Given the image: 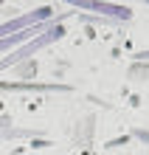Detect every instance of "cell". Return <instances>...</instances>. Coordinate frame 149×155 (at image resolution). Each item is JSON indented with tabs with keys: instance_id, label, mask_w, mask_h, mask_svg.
<instances>
[{
	"instance_id": "cell-1",
	"label": "cell",
	"mask_w": 149,
	"mask_h": 155,
	"mask_svg": "<svg viewBox=\"0 0 149 155\" xmlns=\"http://www.w3.org/2000/svg\"><path fill=\"white\" fill-rule=\"evenodd\" d=\"M62 34H65V31L59 28V25H57V28H51V31H45V34H42V37H37V40H34L31 45H25V48H23L20 54H17V57H11V59H6V62H0V68H6V65H8V62H17V59H23V57H31V54H34L37 48H42V45H48L51 40H59V37H62Z\"/></svg>"
},
{
	"instance_id": "cell-2",
	"label": "cell",
	"mask_w": 149,
	"mask_h": 155,
	"mask_svg": "<svg viewBox=\"0 0 149 155\" xmlns=\"http://www.w3.org/2000/svg\"><path fill=\"white\" fill-rule=\"evenodd\" d=\"M79 8H99V12H107V14H113V17H129V8L124 6H104V3H76Z\"/></svg>"
},
{
	"instance_id": "cell-3",
	"label": "cell",
	"mask_w": 149,
	"mask_h": 155,
	"mask_svg": "<svg viewBox=\"0 0 149 155\" xmlns=\"http://www.w3.org/2000/svg\"><path fill=\"white\" fill-rule=\"evenodd\" d=\"M135 59H149V51H141V54H135Z\"/></svg>"
},
{
	"instance_id": "cell-4",
	"label": "cell",
	"mask_w": 149,
	"mask_h": 155,
	"mask_svg": "<svg viewBox=\"0 0 149 155\" xmlns=\"http://www.w3.org/2000/svg\"><path fill=\"white\" fill-rule=\"evenodd\" d=\"M3 124H8V118H6V116H0V127H3Z\"/></svg>"
}]
</instances>
